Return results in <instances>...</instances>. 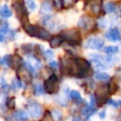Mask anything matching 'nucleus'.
I'll use <instances>...</instances> for the list:
<instances>
[{
  "instance_id": "39",
  "label": "nucleus",
  "mask_w": 121,
  "mask_h": 121,
  "mask_svg": "<svg viewBox=\"0 0 121 121\" xmlns=\"http://www.w3.org/2000/svg\"><path fill=\"white\" fill-rule=\"evenodd\" d=\"M117 121H121V118H120V119H118V120H117Z\"/></svg>"
},
{
  "instance_id": "27",
  "label": "nucleus",
  "mask_w": 121,
  "mask_h": 121,
  "mask_svg": "<svg viewBox=\"0 0 121 121\" xmlns=\"http://www.w3.org/2000/svg\"><path fill=\"white\" fill-rule=\"evenodd\" d=\"M8 29H9V24L7 22H4V23H2L0 25V30L2 32H7Z\"/></svg>"
},
{
  "instance_id": "29",
  "label": "nucleus",
  "mask_w": 121,
  "mask_h": 121,
  "mask_svg": "<svg viewBox=\"0 0 121 121\" xmlns=\"http://www.w3.org/2000/svg\"><path fill=\"white\" fill-rule=\"evenodd\" d=\"M42 121H53V117L51 116V114H50L49 112H46V113L44 114L43 119Z\"/></svg>"
},
{
  "instance_id": "24",
  "label": "nucleus",
  "mask_w": 121,
  "mask_h": 121,
  "mask_svg": "<svg viewBox=\"0 0 121 121\" xmlns=\"http://www.w3.org/2000/svg\"><path fill=\"white\" fill-rule=\"evenodd\" d=\"M26 3L27 8H28L30 10H33V9H36V3H35V0H26Z\"/></svg>"
},
{
  "instance_id": "12",
  "label": "nucleus",
  "mask_w": 121,
  "mask_h": 121,
  "mask_svg": "<svg viewBox=\"0 0 121 121\" xmlns=\"http://www.w3.org/2000/svg\"><path fill=\"white\" fill-rule=\"evenodd\" d=\"M94 78L98 80V81H102V82H109L111 79V77L109 74L102 72V71H97L94 74Z\"/></svg>"
},
{
  "instance_id": "32",
  "label": "nucleus",
  "mask_w": 121,
  "mask_h": 121,
  "mask_svg": "<svg viewBox=\"0 0 121 121\" xmlns=\"http://www.w3.org/2000/svg\"><path fill=\"white\" fill-rule=\"evenodd\" d=\"M115 78L118 80H121V68H118L115 72Z\"/></svg>"
},
{
  "instance_id": "4",
  "label": "nucleus",
  "mask_w": 121,
  "mask_h": 121,
  "mask_svg": "<svg viewBox=\"0 0 121 121\" xmlns=\"http://www.w3.org/2000/svg\"><path fill=\"white\" fill-rule=\"evenodd\" d=\"M44 90L47 94L56 93L59 90V79L55 75H51L47 79L44 80L43 83Z\"/></svg>"
},
{
  "instance_id": "13",
  "label": "nucleus",
  "mask_w": 121,
  "mask_h": 121,
  "mask_svg": "<svg viewBox=\"0 0 121 121\" xmlns=\"http://www.w3.org/2000/svg\"><path fill=\"white\" fill-rule=\"evenodd\" d=\"M116 9H117L116 3L113 1H107L103 5V9L106 13H112L116 10Z\"/></svg>"
},
{
  "instance_id": "31",
  "label": "nucleus",
  "mask_w": 121,
  "mask_h": 121,
  "mask_svg": "<svg viewBox=\"0 0 121 121\" xmlns=\"http://www.w3.org/2000/svg\"><path fill=\"white\" fill-rule=\"evenodd\" d=\"M53 117H55L57 120H60L61 118V113L58 111H54L53 112Z\"/></svg>"
},
{
  "instance_id": "14",
  "label": "nucleus",
  "mask_w": 121,
  "mask_h": 121,
  "mask_svg": "<svg viewBox=\"0 0 121 121\" xmlns=\"http://www.w3.org/2000/svg\"><path fill=\"white\" fill-rule=\"evenodd\" d=\"M52 10V4L49 0H45L43 2L42 6H41V9H40V12L42 14H49Z\"/></svg>"
},
{
  "instance_id": "1",
  "label": "nucleus",
  "mask_w": 121,
  "mask_h": 121,
  "mask_svg": "<svg viewBox=\"0 0 121 121\" xmlns=\"http://www.w3.org/2000/svg\"><path fill=\"white\" fill-rule=\"evenodd\" d=\"M24 28H25V31L29 36L36 37L42 40H49L50 38V33L43 27H40L34 25H27V26H25Z\"/></svg>"
},
{
  "instance_id": "21",
  "label": "nucleus",
  "mask_w": 121,
  "mask_h": 121,
  "mask_svg": "<svg viewBox=\"0 0 121 121\" xmlns=\"http://www.w3.org/2000/svg\"><path fill=\"white\" fill-rule=\"evenodd\" d=\"M22 62H23V60H22V59H21L20 57H18V56H14V57H12L11 64H13V66H14L15 69H18V68L21 66Z\"/></svg>"
},
{
  "instance_id": "30",
  "label": "nucleus",
  "mask_w": 121,
  "mask_h": 121,
  "mask_svg": "<svg viewBox=\"0 0 121 121\" xmlns=\"http://www.w3.org/2000/svg\"><path fill=\"white\" fill-rule=\"evenodd\" d=\"M7 87V82H6V80H5V78H0V88H2V89H5Z\"/></svg>"
},
{
  "instance_id": "5",
  "label": "nucleus",
  "mask_w": 121,
  "mask_h": 121,
  "mask_svg": "<svg viewBox=\"0 0 121 121\" xmlns=\"http://www.w3.org/2000/svg\"><path fill=\"white\" fill-rule=\"evenodd\" d=\"M85 48L88 49H96V50H100L103 48L104 46V41L102 38L97 37V36H93L90 37L86 40L85 44H84Z\"/></svg>"
},
{
  "instance_id": "11",
  "label": "nucleus",
  "mask_w": 121,
  "mask_h": 121,
  "mask_svg": "<svg viewBox=\"0 0 121 121\" xmlns=\"http://www.w3.org/2000/svg\"><path fill=\"white\" fill-rule=\"evenodd\" d=\"M88 4H90L91 7V11L95 15H98L101 13L103 6H102V1L101 0H92Z\"/></svg>"
},
{
  "instance_id": "3",
  "label": "nucleus",
  "mask_w": 121,
  "mask_h": 121,
  "mask_svg": "<svg viewBox=\"0 0 121 121\" xmlns=\"http://www.w3.org/2000/svg\"><path fill=\"white\" fill-rule=\"evenodd\" d=\"M78 67V77H85L91 70V63L83 58H76Z\"/></svg>"
},
{
  "instance_id": "17",
  "label": "nucleus",
  "mask_w": 121,
  "mask_h": 121,
  "mask_svg": "<svg viewBox=\"0 0 121 121\" xmlns=\"http://www.w3.org/2000/svg\"><path fill=\"white\" fill-rule=\"evenodd\" d=\"M62 41H63V38L61 37V35L60 36H54L50 41V45L53 48H57L61 44Z\"/></svg>"
},
{
  "instance_id": "34",
  "label": "nucleus",
  "mask_w": 121,
  "mask_h": 121,
  "mask_svg": "<svg viewBox=\"0 0 121 121\" xmlns=\"http://www.w3.org/2000/svg\"><path fill=\"white\" fill-rule=\"evenodd\" d=\"M116 9H117V11H116V14H117V16H118L119 18H121V5H120V6H118Z\"/></svg>"
},
{
  "instance_id": "38",
  "label": "nucleus",
  "mask_w": 121,
  "mask_h": 121,
  "mask_svg": "<svg viewBox=\"0 0 121 121\" xmlns=\"http://www.w3.org/2000/svg\"><path fill=\"white\" fill-rule=\"evenodd\" d=\"M4 41V36L2 34H0V42H3Z\"/></svg>"
},
{
  "instance_id": "2",
  "label": "nucleus",
  "mask_w": 121,
  "mask_h": 121,
  "mask_svg": "<svg viewBox=\"0 0 121 121\" xmlns=\"http://www.w3.org/2000/svg\"><path fill=\"white\" fill-rule=\"evenodd\" d=\"M61 37L63 38V41L69 43L70 44H79L81 38L80 34L76 29H68L61 33Z\"/></svg>"
},
{
  "instance_id": "19",
  "label": "nucleus",
  "mask_w": 121,
  "mask_h": 121,
  "mask_svg": "<svg viewBox=\"0 0 121 121\" xmlns=\"http://www.w3.org/2000/svg\"><path fill=\"white\" fill-rule=\"evenodd\" d=\"M103 50H104V52H105L106 54H108V55H112V54L118 53L119 48H118V46H116V45H108V46L104 47Z\"/></svg>"
},
{
  "instance_id": "28",
  "label": "nucleus",
  "mask_w": 121,
  "mask_h": 121,
  "mask_svg": "<svg viewBox=\"0 0 121 121\" xmlns=\"http://www.w3.org/2000/svg\"><path fill=\"white\" fill-rule=\"evenodd\" d=\"M106 26H107V20L104 19V18H101V19L98 21V26L104 28V27H106Z\"/></svg>"
},
{
  "instance_id": "26",
  "label": "nucleus",
  "mask_w": 121,
  "mask_h": 121,
  "mask_svg": "<svg viewBox=\"0 0 121 121\" xmlns=\"http://www.w3.org/2000/svg\"><path fill=\"white\" fill-rule=\"evenodd\" d=\"M7 106H8L9 109H13V108H14V106H15V102H14V98H13V97H10V98L8 99Z\"/></svg>"
},
{
  "instance_id": "18",
  "label": "nucleus",
  "mask_w": 121,
  "mask_h": 121,
  "mask_svg": "<svg viewBox=\"0 0 121 121\" xmlns=\"http://www.w3.org/2000/svg\"><path fill=\"white\" fill-rule=\"evenodd\" d=\"M0 15L2 17L8 18V17H10L12 15V11L10 10V9L7 5H3L0 7Z\"/></svg>"
},
{
  "instance_id": "8",
  "label": "nucleus",
  "mask_w": 121,
  "mask_h": 121,
  "mask_svg": "<svg viewBox=\"0 0 121 121\" xmlns=\"http://www.w3.org/2000/svg\"><path fill=\"white\" fill-rule=\"evenodd\" d=\"M95 25V22L93 21V19L88 16V15H83L82 17H80V19L78 22V26L80 28H83L85 30L91 29L93 27V26Z\"/></svg>"
},
{
  "instance_id": "20",
  "label": "nucleus",
  "mask_w": 121,
  "mask_h": 121,
  "mask_svg": "<svg viewBox=\"0 0 121 121\" xmlns=\"http://www.w3.org/2000/svg\"><path fill=\"white\" fill-rule=\"evenodd\" d=\"M70 97H71L74 101H76L77 103H79V102L82 100L79 92H78V91H76V90H72V91L70 92Z\"/></svg>"
},
{
  "instance_id": "40",
  "label": "nucleus",
  "mask_w": 121,
  "mask_h": 121,
  "mask_svg": "<svg viewBox=\"0 0 121 121\" xmlns=\"http://www.w3.org/2000/svg\"><path fill=\"white\" fill-rule=\"evenodd\" d=\"M0 61H1V57H0Z\"/></svg>"
},
{
  "instance_id": "37",
  "label": "nucleus",
  "mask_w": 121,
  "mask_h": 121,
  "mask_svg": "<svg viewBox=\"0 0 121 121\" xmlns=\"http://www.w3.org/2000/svg\"><path fill=\"white\" fill-rule=\"evenodd\" d=\"M64 1V3H66V4H71L74 0H63Z\"/></svg>"
},
{
  "instance_id": "16",
  "label": "nucleus",
  "mask_w": 121,
  "mask_h": 121,
  "mask_svg": "<svg viewBox=\"0 0 121 121\" xmlns=\"http://www.w3.org/2000/svg\"><path fill=\"white\" fill-rule=\"evenodd\" d=\"M94 112H95V109L91 105H85L81 111V113L86 117H90Z\"/></svg>"
},
{
  "instance_id": "33",
  "label": "nucleus",
  "mask_w": 121,
  "mask_h": 121,
  "mask_svg": "<svg viewBox=\"0 0 121 121\" xmlns=\"http://www.w3.org/2000/svg\"><path fill=\"white\" fill-rule=\"evenodd\" d=\"M98 115H99V118L104 119V118H105V116H106V111H105V110H102V111L98 113Z\"/></svg>"
},
{
  "instance_id": "22",
  "label": "nucleus",
  "mask_w": 121,
  "mask_h": 121,
  "mask_svg": "<svg viewBox=\"0 0 121 121\" xmlns=\"http://www.w3.org/2000/svg\"><path fill=\"white\" fill-rule=\"evenodd\" d=\"M44 87H43L41 84H36L34 86V94L36 95H41L44 93Z\"/></svg>"
},
{
  "instance_id": "7",
  "label": "nucleus",
  "mask_w": 121,
  "mask_h": 121,
  "mask_svg": "<svg viewBox=\"0 0 121 121\" xmlns=\"http://www.w3.org/2000/svg\"><path fill=\"white\" fill-rule=\"evenodd\" d=\"M13 8H14V9H15V11H16L17 17H18L21 21H23V20L26 21V20H27V13H26V10L24 5H23L21 2H19V1L13 2Z\"/></svg>"
},
{
  "instance_id": "35",
  "label": "nucleus",
  "mask_w": 121,
  "mask_h": 121,
  "mask_svg": "<svg viewBox=\"0 0 121 121\" xmlns=\"http://www.w3.org/2000/svg\"><path fill=\"white\" fill-rule=\"evenodd\" d=\"M49 65H50V67H52V68H57V67H58V63H57L56 61H50Z\"/></svg>"
},
{
  "instance_id": "10",
  "label": "nucleus",
  "mask_w": 121,
  "mask_h": 121,
  "mask_svg": "<svg viewBox=\"0 0 121 121\" xmlns=\"http://www.w3.org/2000/svg\"><path fill=\"white\" fill-rule=\"evenodd\" d=\"M26 66L28 68L29 71L31 70L33 72L35 69L40 68L42 66V64H41V61L37 58H35L33 56H29V57H27V62L26 63Z\"/></svg>"
},
{
  "instance_id": "6",
  "label": "nucleus",
  "mask_w": 121,
  "mask_h": 121,
  "mask_svg": "<svg viewBox=\"0 0 121 121\" xmlns=\"http://www.w3.org/2000/svg\"><path fill=\"white\" fill-rule=\"evenodd\" d=\"M27 111H28L29 115L32 118H38L43 113V107L40 103H38L36 101H28Z\"/></svg>"
},
{
  "instance_id": "36",
  "label": "nucleus",
  "mask_w": 121,
  "mask_h": 121,
  "mask_svg": "<svg viewBox=\"0 0 121 121\" xmlns=\"http://www.w3.org/2000/svg\"><path fill=\"white\" fill-rule=\"evenodd\" d=\"M72 121H81V118H80V116L77 115V116H74V117H73Z\"/></svg>"
},
{
  "instance_id": "25",
  "label": "nucleus",
  "mask_w": 121,
  "mask_h": 121,
  "mask_svg": "<svg viewBox=\"0 0 121 121\" xmlns=\"http://www.w3.org/2000/svg\"><path fill=\"white\" fill-rule=\"evenodd\" d=\"M43 55H44V58H45L46 60H51V59H53V57H54V53H53V51L50 50V49L45 50L44 53H43Z\"/></svg>"
},
{
  "instance_id": "23",
  "label": "nucleus",
  "mask_w": 121,
  "mask_h": 121,
  "mask_svg": "<svg viewBox=\"0 0 121 121\" xmlns=\"http://www.w3.org/2000/svg\"><path fill=\"white\" fill-rule=\"evenodd\" d=\"M11 85H12L13 89H19V88L22 87V82H21V80L18 79V78H13Z\"/></svg>"
},
{
  "instance_id": "15",
  "label": "nucleus",
  "mask_w": 121,
  "mask_h": 121,
  "mask_svg": "<svg viewBox=\"0 0 121 121\" xmlns=\"http://www.w3.org/2000/svg\"><path fill=\"white\" fill-rule=\"evenodd\" d=\"M12 116H13L14 121H26V120L28 119L27 113H26L25 111H23V110L17 111L16 112L13 113Z\"/></svg>"
},
{
  "instance_id": "9",
  "label": "nucleus",
  "mask_w": 121,
  "mask_h": 121,
  "mask_svg": "<svg viewBox=\"0 0 121 121\" xmlns=\"http://www.w3.org/2000/svg\"><path fill=\"white\" fill-rule=\"evenodd\" d=\"M105 37L112 42H118L121 40V33L117 27H110L105 33Z\"/></svg>"
}]
</instances>
